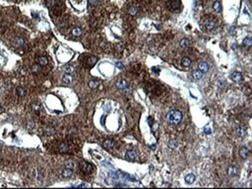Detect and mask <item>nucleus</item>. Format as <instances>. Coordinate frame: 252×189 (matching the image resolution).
I'll use <instances>...</instances> for the list:
<instances>
[{
    "label": "nucleus",
    "instance_id": "nucleus-35",
    "mask_svg": "<svg viewBox=\"0 0 252 189\" xmlns=\"http://www.w3.org/2000/svg\"><path fill=\"white\" fill-rule=\"evenodd\" d=\"M116 66H117L119 69H120V70H122V69L124 68V66H123V65L122 64V62H117V63H116Z\"/></svg>",
    "mask_w": 252,
    "mask_h": 189
},
{
    "label": "nucleus",
    "instance_id": "nucleus-2",
    "mask_svg": "<svg viewBox=\"0 0 252 189\" xmlns=\"http://www.w3.org/2000/svg\"><path fill=\"white\" fill-rule=\"evenodd\" d=\"M80 169L83 173L89 174L92 171V166L90 164L87 163V162H82L81 164V166H80Z\"/></svg>",
    "mask_w": 252,
    "mask_h": 189
},
{
    "label": "nucleus",
    "instance_id": "nucleus-17",
    "mask_svg": "<svg viewBox=\"0 0 252 189\" xmlns=\"http://www.w3.org/2000/svg\"><path fill=\"white\" fill-rule=\"evenodd\" d=\"M16 94H18L19 97H23V96H25L26 94V90L23 88H22V87H17L16 89Z\"/></svg>",
    "mask_w": 252,
    "mask_h": 189
},
{
    "label": "nucleus",
    "instance_id": "nucleus-9",
    "mask_svg": "<svg viewBox=\"0 0 252 189\" xmlns=\"http://www.w3.org/2000/svg\"><path fill=\"white\" fill-rule=\"evenodd\" d=\"M239 154L243 159H246V158H247V156L249 155V150L247 147H245V146H243V147H241L240 149Z\"/></svg>",
    "mask_w": 252,
    "mask_h": 189
},
{
    "label": "nucleus",
    "instance_id": "nucleus-33",
    "mask_svg": "<svg viewBox=\"0 0 252 189\" xmlns=\"http://www.w3.org/2000/svg\"><path fill=\"white\" fill-rule=\"evenodd\" d=\"M237 132V134H238L239 136H243L244 134L245 133V131H244V129H242V128H238Z\"/></svg>",
    "mask_w": 252,
    "mask_h": 189
},
{
    "label": "nucleus",
    "instance_id": "nucleus-24",
    "mask_svg": "<svg viewBox=\"0 0 252 189\" xmlns=\"http://www.w3.org/2000/svg\"><path fill=\"white\" fill-rule=\"evenodd\" d=\"M179 44H180L181 47L186 48V47H188V45H189V40H188V39H186V38H183L182 40H181Z\"/></svg>",
    "mask_w": 252,
    "mask_h": 189
},
{
    "label": "nucleus",
    "instance_id": "nucleus-26",
    "mask_svg": "<svg viewBox=\"0 0 252 189\" xmlns=\"http://www.w3.org/2000/svg\"><path fill=\"white\" fill-rule=\"evenodd\" d=\"M171 6L174 9H177L180 7V2L179 0H172Z\"/></svg>",
    "mask_w": 252,
    "mask_h": 189
},
{
    "label": "nucleus",
    "instance_id": "nucleus-5",
    "mask_svg": "<svg viewBox=\"0 0 252 189\" xmlns=\"http://www.w3.org/2000/svg\"><path fill=\"white\" fill-rule=\"evenodd\" d=\"M230 78H231L234 82H237V83H241L243 81L242 75H241L240 72H237V71L232 73V75H230Z\"/></svg>",
    "mask_w": 252,
    "mask_h": 189
},
{
    "label": "nucleus",
    "instance_id": "nucleus-38",
    "mask_svg": "<svg viewBox=\"0 0 252 189\" xmlns=\"http://www.w3.org/2000/svg\"><path fill=\"white\" fill-rule=\"evenodd\" d=\"M32 16H34V17H36V18H38V15L37 14H36V15H34V13H32Z\"/></svg>",
    "mask_w": 252,
    "mask_h": 189
},
{
    "label": "nucleus",
    "instance_id": "nucleus-28",
    "mask_svg": "<svg viewBox=\"0 0 252 189\" xmlns=\"http://www.w3.org/2000/svg\"><path fill=\"white\" fill-rule=\"evenodd\" d=\"M243 44L246 47H250L252 44V40L250 37H246L243 40Z\"/></svg>",
    "mask_w": 252,
    "mask_h": 189
},
{
    "label": "nucleus",
    "instance_id": "nucleus-14",
    "mask_svg": "<svg viewBox=\"0 0 252 189\" xmlns=\"http://www.w3.org/2000/svg\"><path fill=\"white\" fill-rule=\"evenodd\" d=\"M37 62L38 64L41 66H45L48 64V59L47 57L45 56H41L40 57H38L37 59Z\"/></svg>",
    "mask_w": 252,
    "mask_h": 189
},
{
    "label": "nucleus",
    "instance_id": "nucleus-7",
    "mask_svg": "<svg viewBox=\"0 0 252 189\" xmlns=\"http://www.w3.org/2000/svg\"><path fill=\"white\" fill-rule=\"evenodd\" d=\"M227 175L230 177H234V176L237 175L238 170L235 166H230L227 170Z\"/></svg>",
    "mask_w": 252,
    "mask_h": 189
},
{
    "label": "nucleus",
    "instance_id": "nucleus-34",
    "mask_svg": "<svg viewBox=\"0 0 252 189\" xmlns=\"http://www.w3.org/2000/svg\"><path fill=\"white\" fill-rule=\"evenodd\" d=\"M89 4L92 6H95L98 4V0H88Z\"/></svg>",
    "mask_w": 252,
    "mask_h": 189
},
{
    "label": "nucleus",
    "instance_id": "nucleus-31",
    "mask_svg": "<svg viewBox=\"0 0 252 189\" xmlns=\"http://www.w3.org/2000/svg\"><path fill=\"white\" fill-rule=\"evenodd\" d=\"M32 109L35 112H39L40 110V104L38 103H34L32 105Z\"/></svg>",
    "mask_w": 252,
    "mask_h": 189
},
{
    "label": "nucleus",
    "instance_id": "nucleus-18",
    "mask_svg": "<svg viewBox=\"0 0 252 189\" xmlns=\"http://www.w3.org/2000/svg\"><path fill=\"white\" fill-rule=\"evenodd\" d=\"M213 9H214V11L216 13H220L222 11V7H221V4L219 3V2L216 1L214 2V3L213 4Z\"/></svg>",
    "mask_w": 252,
    "mask_h": 189
},
{
    "label": "nucleus",
    "instance_id": "nucleus-32",
    "mask_svg": "<svg viewBox=\"0 0 252 189\" xmlns=\"http://www.w3.org/2000/svg\"><path fill=\"white\" fill-rule=\"evenodd\" d=\"M56 4V0H47V6L49 8L53 7Z\"/></svg>",
    "mask_w": 252,
    "mask_h": 189
},
{
    "label": "nucleus",
    "instance_id": "nucleus-23",
    "mask_svg": "<svg viewBox=\"0 0 252 189\" xmlns=\"http://www.w3.org/2000/svg\"><path fill=\"white\" fill-rule=\"evenodd\" d=\"M99 85V82L98 81H95V80H92V81H90L89 82V87L92 89H95Z\"/></svg>",
    "mask_w": 252,
    "mask_h": 189
},
{
    "label": "nucleus",
    "instance_id": "nucleus-3",
    "mask_svg": "<svg viewBox=\"0 0 252 189\" xmlns=\"http://www.w3.org/2000/svg\"><path fill=\"white\" fill-rule=\"evenodd\" d=\"M204 26H205V28L208 30V31H211L213 30L216 26V22L215 20L213 19H206V22L204 23Z\"/></svg>",
    "mask_w": 252,
    "mask_h": 189
},
{
    "label": "nucleus",
    "instance_id": "nucleus-15",
    "mask_svg": "<svg viewBox=\"0 0 252 189\" xmlns=\"http://www.w3.org/2000/svg\"><path fill=\"white\" fill-rule=\"evenodd\" d=\"M192 64V60L190 58H188L187 57H183L182 60V65L185 68H188V67H190Z\"/></svg>",
    "mask_w": 252,
    "mask_h": 189
},
{
    "label": "nucleus",
    "instance_id": "nucleus-12",
    "mask_svg": "<svg viewBox=\"0 0 252 189\" xmlns=\"http://www.w3.org/2000/svg\"><path fill=\"white\" fill-rule=\"evenodd\" d=\"M195 180V177L194 174H187L185 177V181L186 184H191L192 183H194Z\"/></svg>",
    "mask_w": 252,
    "mask_h": 189
},
{
    "label": "nucleus",
    "instance_id": "nucleus-37",
    "mask_svg": "<svg viewBox=\"0 0 252 189\" xmlns=\"http://www.w3.org/2000/svg\"><path fill=\"white\" fill-rule=\"evenodd\" d=\"M78 187H86V185L85 184H80L79 186H78Z\"/></svg>",
    "mask_w": 252,
    "mask_h": 189
},
{
    "label": "nucleus",
    "instance_id": "nucleus-39",
    "mask_svg": "<svg viewBox=\"0 0 252 189\" xmlns=\"http://www.w3.org/2000/svg\"><path fill=\"white\" fill-rule=\"evenodd\" d=\"M2 110V106H1V104H0V111Z\"/></svg>",
    "mask_w": 252,
    "mask_h": 189
},
{
    "label": "nucleus",
    "instance_id": "nucleus-10",
    "mask_svg": "<svg viewBox=\"0 0 252 189\" xmlns=\"http://www.w3.org/2000/svg\"><path fill=\"white\" fill-rule=\"evenodd\" d=\"M103 146L104 148H106V150H110L114 146V141L113 140H106L103 142Z\"/></svg>",
    "mask_w": 252,
    "mask_h": 189
},
{
    "label": "nucleus",
    "instance_id": "nucleus-30",
    "mask_svg": "<svg viewBox=\"0 0 252 189\" xmlns=\"http://www.w3.org/2000/svg\"><path fill=\"white\" fill-rule=\"evenodd\" d=\"M65 165L66 167V168L71 169V170H73V168H74V167H75V164H74V163H73L72 161H67L65 163Z\"/></svg>",
    "mask_w": 252,
    "mask_h": 189
},
{
    "label": "nucleus",
    "instance_id": "nucleus-22",
    "mask_svg": "<svg viewBox=\"0 0 252 189\" xmlns=\"http://www.w3.org/2000/svg\"><path fill=\"white\" fill-rule=\"evenodd\" d=\"M137 12H138V9H137V7H136V6H130V7L129 8V9H128V13H129L130 15H131V16H135L136 13H137Z\"/></svg>",
    "mask_w": 252,
    "mask_h": 189
},
{
    "label": "nucleus",
    "instance_id": "nucleus-8",
    "mask_svg": "<svg viewBox=\"0 0 252 189\" xmlns=\"http://www.w3.org/2000/svg\"><path fill=\"white\" fill-rule=\"evenodd\" d=\"M198 68L199 71H201L203 73H206L209 71V67L208 65V64L206 62H204V61H202L200 62L199 64L198 65Z\"/></svg>",
    "mask_w": 252,
    "mask_h": 189
},
{
    "label": "nucleus",
    "instance_id": "nucleus-6",
    "mask_svg": "<svg viewBox=\"0 0 252 189\" xmlns=\"http://www.w3.org/2000/svg\"><path fill=\"white\" fill-rule=\"evenodd\" d=\"M13 45L16 47H22L24 44V40L22 37H16L13 40Z\"/></svg>",
    "mask_w": 252,
    "mask_h": 189
},
{
    "label": "nucleus",
    "instance_id": "nucleus-25",
    "mask_svg": "<svg viewBox=\"0 0 252 189\" xmlns=\"http://www.w3.org/2000/svg\"><path fill=\"white\" fill-rule=\"evenodd\" d=\"M64 71L65 73H67V74H72L75 71V68L71 65H66L64 67Z\"/></svg>",
    "mask_w": 252,
    "mask_h": 189
},
{
    "label": "nucleus",
    "instance_id": "nucleus-11",
    "mask_svg": "<svg viewBox=\"0 0 252 189\" xmlns=\"http://www.w3.org/2000/svg\"><path fill=\"white\" fill-rule=\"evenodd\" d=\"M136 153L133 150H128L126 152V158L129 161H134L136 159Z\"/></svg>",
    "mask_w": 252,
    "mask_h": 189
},
{
    "label": "nucleus",
    "instance_id": "nucleus-1",
    "mask_svg": "<svg viewBox=\"0 0 252 189\" xmlns=\"http://www.w3.org/2000/svg\"><path fill=\"white\" fill-rule=\"evenodd\" d=\"M183 118V115L182 112L178 111V110H171L169 112V113L166 115V119L167 121L169 124L172 125H177L179 124Z\"/></svg>",
    "mask_w": 252,
    "mask_h": 189
},
{
    "label": "nucleus",
    "instance_id": "nucleus-13",
    "mask_svg": "<svg viewBox=\"0 0 252 189\" xmlns=\"http://www.w3.org/2000/svg\"><path fill=\"white\" fill-rule=\"evenodd\" d=\"M62 81H63V82H64V83H65V84H67V85H68V84H71V83L72 82V81H73V77H72L71 75H70V74H67V73H66L65 75H63V77H62Z\"/></svg>",
    "mask_w": 252,
    "mask_h": 189
},
{
    "label": "nucleus",
    "instance_id": "nucleus-29",
    "mask_svg": "<svg viewBox=\"0 0 252 189\" xmlns=\"http://www.w3.org/2000/svg\"><path fill=\"white\" fill-rule=\"evenodd\" d=\"M167 145H169V146L171 149H175V148H176L177 146H178V143L175 140H171L169 142V143H167Z\"/></svg>",
    "mask_w": 252,
    "mask_h": 189
},
{
    "label": "nucleus",
    "instance_id": "nucleus-16",
    "mask_svg": "<svg viewBox=\"0 0 252 189\" xmlns=\"http://www.w3.org/2000/svg\"><path fill=\"white\" fill-rule=\"evenodd\" d=\"M203 72L201 71H199V69L197 70H195L192 73V76L196 80H199V79H201L203 78Z\"/></svg>",
    "mask_w": 252,
    "mask_h": 189
},
{
    "label": "nucleus",
    "instance_id": "nucleus-4",
    "mask_svg": "<svg viewBox=\"0 0 252 189\" xmlns=\"http://www.w3.org/2000/svg\"><path fill=\"white\" fill-rule=\"evenodd\" d=\"M129 86V84L128 82L124 80V79H120V80H118L117 82H116V87L118 89H120V90H125V89H127Z\"/></svg>",
    "mask_w": 252,
    "mask_h": 189
},
{
    "label": "nucleus",
    "instance_id": "nucleus-20",
    "mask_svg": "<svg viewBox=\"0 0 252 189\" xmlns=\"http://www.w3.org/2000/svg\"><path fill=\"white\" fill-rule=\"evenodd\" d=\"M72 173H73V171H72L71 169L66 168V169H65L64 171H62V176L64 177H65V178L70 177L72 175Z\"/></svg>",
    "mask_w": 252,
    "mask_h": 189
},
{
    "label": "nucleus",
    "instance_id": "nucleus-27",
    "mask_svg": "<svg viewBox=\"0 0 252 189\" xmlns=\"http://www.w3.org/2000/svg\"><path fill=\"white\" fill-rule=\"evenodd\" d=\"M68 146L67 144H65V143H62V144H61L60 147H59V151H60V153H64L68 152Z\"/></svg>",
    "mask_w": 252,
    "mask_h": 189
},
{
    "label": "nucleus",
    "instance_id": "nucleus-21",
    "mask_svg": "<svg viewBox=\"0 0 252 189\" xmlns=\"http://www.w3.org/2000/svg\"><path fill=\"white\" fill-rule=\"evenodd\" d=\"M71 34H72V35H74L75 37H79L82 34V30L79 27H75V28H74V29H72Z\"/></svg>",
    "mask_w": 252,
    "mask_h": 189
},
{
    "label": "nucleus",
    "instance_id": "nucleus-36",
    "mask_svg": "<svg viewBox=\"0 0 252 189\" xmlns=\"http://www.w3.org/2000/svg\"><path fill=\"white\" fill-rule=\"evenodd\" d=\"M204 133H205L206 134H207V135L211 134V133H212V130H211L210 128H209V127H206V128L204 129Z\"/></svg>",
    "mask_w": 252,
    "mask_h": 189
},
{
    "label": "nucleus",
    "instance_id": "nucleus-19",
    "mask_svg": "<svg viewBox=\"0 0 252 189\" xmlns=\"http://www.w3.org/2000/svg\"><path fill=\"white\" fill-rule=\"evenodd\" d=\"M97 60H98L97 57H90L87 60V64H88L89 66L92 67V66H94V65L96 64Z\"/></svg>",
    "mask_w": 252,
    "mask_h": 189
}]
</instances>
